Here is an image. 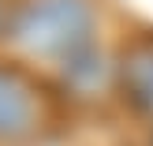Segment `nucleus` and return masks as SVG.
Segmentation results:
<instances>
[{
    "instance_id": "3",
    "label": "nucleus",
    "mask_w": 153,
    "mask_h": 146,
    "mask_svg": "<svg viewBox=\"0 0 153 146\" xmlns=\"http://www.w3.org/2000/svg\"><path fill=\"white\" fill-rule=\"evenodd\" d=\"M120 86L138 112L153 116V37L127 45L120 56Z\"/></svg>"
},
{
    "instance_id": "1",
    "label": "nucleus",
    "mask_w": 153,
    "mask_h": 146,
    "mask_svg": "<svg viewBox=\"0 0 153 146\" xmlns=\"http://www.w3.org/2000/svg\"><path fill=\"white\" fill-rule=\"evenodd\" d=\"M11 37L34 56L60 60L75 79L101 75V52L94 49L90 0H30L11 22Z\"/></svg>"
},
{
    "instance_id": "4",
    "label": "nucleus",
    "mask_w": 153,
    "mask_h": 146,
    "mask_svg": "<svg viewBox=\"0 0 153 146\" xmlns=\"http://www.w3.org/2000/svg\"><path fill=\"white\" fill-rule=\"evenodd\" d=\"M7 26V15H4V7H0V30H4Z\"/></svg>"
},
{
    "instance_id": "2",
    "label": "nucleus",
    "mask_w": 153,
    "mask_h": 146,
    "mask_svg": "<svg viewBox=\"0 0 153 146\" xmlns=\"http://www.w3.org/2000/svg\"><path fill=\"white\" fill-rule=\"evenodd\" d=\"M41 90L19 71V67L0 64V142L30 139L41 127Z\"/></svg>"
}]
</instances>
